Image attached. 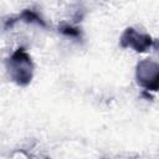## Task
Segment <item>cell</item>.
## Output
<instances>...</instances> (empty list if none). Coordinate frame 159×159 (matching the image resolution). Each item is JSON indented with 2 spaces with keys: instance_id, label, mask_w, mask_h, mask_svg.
<instances>
[{
  "instance_id": "277c9868",
  "label": "cell",
  "mask_w": 159,
  "mask_h": 159,
  "mask_svg": "<svg viewBox=\"0 0 159 159\" xmlns=\"http://www.w3.org/2000/svg\"><path fill=\"white\" fill-rule=\"evenodd\" d=\"M16 21H24V22H26V24H36V25H39V26H41V27H46V26H47L46 22H45V20H43L35 10H32V9H25V10H22L19 15H16V16L9 19V20L6 21L5 27H6V29H7V27H12Z\"/></svg>"
},
{
  "instance_id": "7a4b0ae2",
  "label": "cell",
  "mask_w": 159,
  "mask_h": 159,
  "mask_svg": "<svg viewBox=\"0 0 159 159\" xmlns=\"http://www.w3.org/2000/svg\"><path fill=\"white\" fill-rule=\"evenodd\" d=\"M135 78L144 89L157 92L159 88V65L149 58L139 61L135 67Z\"/></svg>"
},
{
  "instance_id": "6da1fadb",
  "label": "cell",
  "mask_w": 159,
  "mask_h": 159,
  "mask_svg": "<svg viewBox=\"0 0 159 159\" xmlns=\"http://www.w3.org/2000/svg\"><path fill=\"white\" fill-rule=\"evenodd\" d=\"M6 70L14 83L20 87L27 86L34 77V62L24 47L16 48L6 60Z\"/></svg>"
},
{
  "instance_id": "5b68a950",
  "label": "cell",
  "mask_w": 159,
  "mask_h": 159,
  "mask_svg": "<svg viewBox=\"0 0 159 159\" xmlns=\"http://www.w3.org/2000/svg\"><path fill=\"white\" fill-rule=\"evenodd\" d=\"M58 31L66 36H70L72 39H81V31L78 27H75L72 25H68V24H62L60 27H58Z\"/></svg>"
},
{
  "instance_id": "3957f363",
  "label": "cell",
  "mask_w": 159,
  "mask_h": 159,
  "mask_svg": "<svg viewBox=\"0 0 159 159\" xmlns=\"http://www.w3.org/2000/svg\"><path fill=\"white\" fill-rule=\"evenodd\" d=\"M154 43H155V40L150 35L140 34L133 27H127L119 39V45L122 48L130 47L135 52H145Z\"/></svg>"
}]
</instances>
